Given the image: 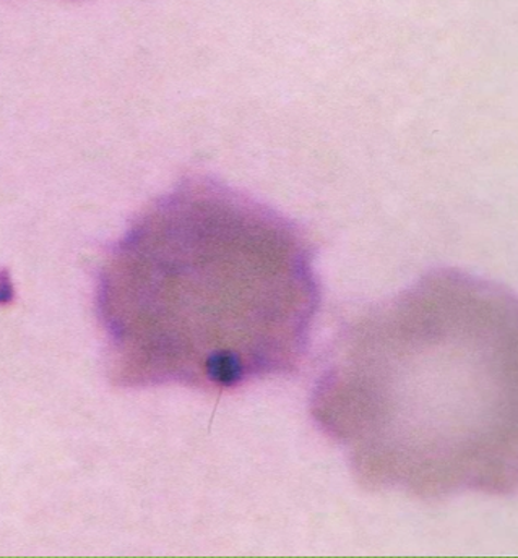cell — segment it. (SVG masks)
Listing matches in <instances>:
<instances>
[{
	"mask_svg": "<svg viewBox=\"0 0 518 558\" xmlns=\"http://www.w3.org/2000/svg\"><path fill=\"white\" fill-rule=\"evenodd\" d=\"M309 235L194 175L148 205L99 270L112 381L225 391L297 372L321 307Z\"/></svg>",
	"mask_w": 518,
	"mask_h": 558,
	"instance_id": "cell-2",
	"label": "cell"
},
{
	"mask_svg": "<svg viewBox=\"0 0 518 558\" xmlns=\"http://www.w3.org/2000/svg\"><path fill=\"white\" fill-rule=\"evenodd\" d=\"M311 413L363 487L421 500L514 494L516 295L439 268L371 305L332 344Z\"/></svg>",
	"mask_w": 518,
	"mask_h": 558,
	"instance_id": "cell-1",
	"label": "cell"
}]
</instances>
